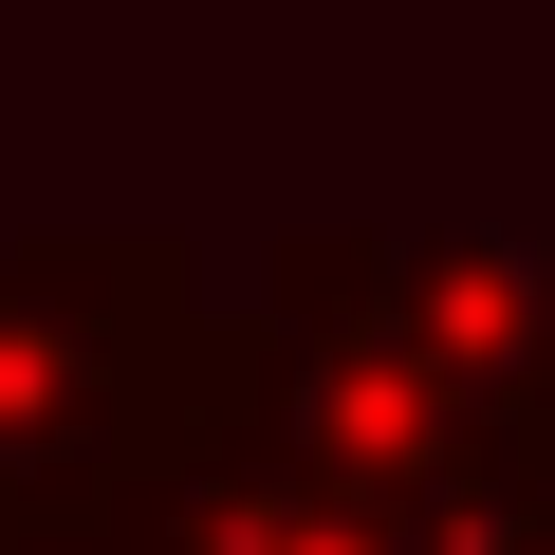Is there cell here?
Returning a JSON list of instances; mask_svg holds the SVG:
<instances>
[{
    "instance_id": "obj_1",
    "label": "cell",
    "mask_w": 555,
    "mask_h": 555,
    "mask_svg": "<svg viewBox=\"0 0 555 555\" xmlns=\"http://www.w3.org/2000/svg\"><path fill=\"white\" fill-rule=\"evenodd\" d=\"M222 408V315L167 241H38L0 259V500L149 481Z\"/></svg>"
}]
</instances>
